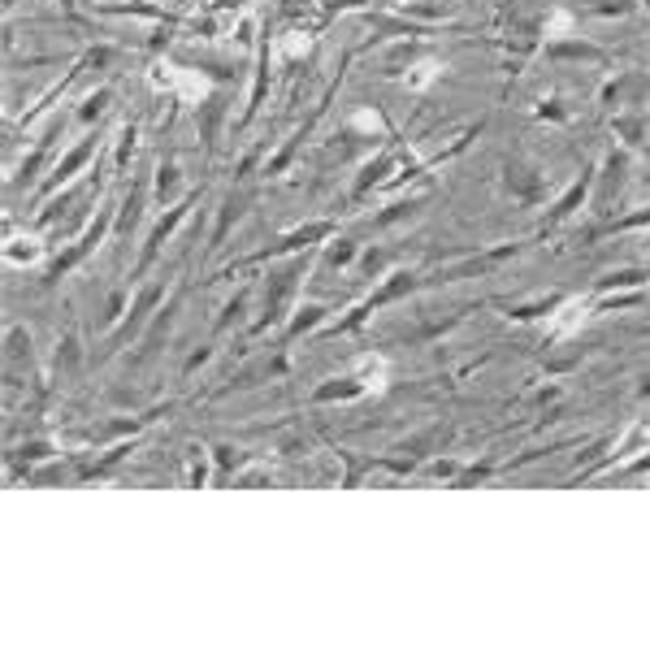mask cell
Segmentation results:
<instances>
[{"mask_svg":"<svg viewBox=\"0 0 650 650\" xmlns=\"http://www.w3.org/2000/svg\"><path fill=\"white\" fill-rule=\"evenodd\" d=\"M316 321H325V308H321V304H308V308H299V313L291 316V325H286V343H296L299 335H308Z\"/></svg>","mask_w":650,"mask_h":650,"instance_id":"cell-22","label":"cell"},{"mask_svg":"<svg viewBox=\"0 0 650 650\" xmlns=\"http://www.w3.org/2000/svg\"><path fill=\"white\" fill-rule=\"evenodd\" d=\"M126 308H131V304H126V286H121V291H113V296H109V308H104V330H113L121 316H126Z\"/></svg>","mask_w":650,"mask_h":650,"instance_id":"cell-27","label":"cell"},{"mask_svg":"<svg viewBox=\"0 0 650 650\" xmlns=\"http://www.w3.org/2000/svg\"><path fill=\"white\" fill-rule=\"evenodd\" d=\"M386 165H391V157H377L374 165H369V170H364V174L355 178L352 196H364V191H369V187H374V182H382V174H386Z\"/></svg>","mask_w":650,"mask_h":650,"instance_id":"cell-25","label":"cell"},{"mask_svg":"<svg viewBox=\"0 0 650 650\" xmlns=\"http://www.w3.org/2000/svg\"><path fill=\"white\" fill-rule=\"evenodd\" d=\"M503 174H508V187H512L520 199H538V187H542L538 170L520 165V160H508V165H503Z\"/></svg>","mask_w":650,"mask_h":650,"instance_id":"cell-14","label":"cell"},{"mask_svg":"<svg viewBox=\"0 0 650 650\" xmlns=\"http://www.w3.org/2000/svg\"><path fill=\"white\" fill-rule=\"evenodd\" d=\"M590 9H594V14H607V18H611V14H629L633 5H629V0H594Z\"/></svg>","mask_w":650,"mask_h":650,"instance_id":"cell-32","label":"cell"},{"mask_svg":"<svg viewBox=\"0 0 650 650\" xmlns=\"http://www.w3.org/2000/svg\"><path fill=\"white\" fill-rule=\"evenodd\" d=\"M551 57H590V61H598L603 53L590 48V44H559V48H551Z\"/></svg>","mask_w":650,"mask_h":650,"instance_id":"cell-29","label":"cell"},{"mask_svg":"<svg viewBox=\"0 0 650 650\" xmlns=\"http://www.w3.org/2000/svg\"><path fill=\"white\" fill-rule=\"evenodd\" d=\"M252 199H257V191L247 187V182H235L230 191H226V199H221V209H217V221H213V230H209V252H217L221 243H226V235L235 230L238 221H243V213L252 209Z\"/></svg>","mask_w":650,"mask_h":650,"instance_id":"cell-8","label":"cell"},{"mask_svg":"<svg viewBox=\"0 0 650 650\" xmlns=\"http://www.w3.org/2000/svg\"><path fill=\"white\" fill-rule=\"evenodd\" d=\"M438 74H442V70H438V61H421V65H416V74H408V87H412V92H425Z\"/></svg>","mask_w":650,"mask_h":650,"instance_id":"cell-26","label":"cell"},{"mask_svg":"<svg viewBox=\"0 0 650 650\" xmlns=\"http://www.w3.org/2000/svg\"><path fill=\"white\" fill-rule=\"evenodd\" d=\"M35 374V347H31V330L26 325H9L5 330V377Z\"/></svg>","mask_w":650,"mask_h":650,"instance_id":"cell-11","label":"cell"},{"mask_svg":"<svg viewBox=\"0 0 650 650\" xmlns=\"http://www.w3.org/2000/svg\"><path fill=\"white\" fill-rule=\"evenodd\" d=\"M40 460H57V447L48 442V438H31V442H22L18 451H14V464H40Z\"/></svg>","mask_w":650,"mask_h":650,"instance_id":"cell-20","label":"cell"},{"mask_svg":"<svg viewBox=\"0 0 650 650\" xmlns=\"http://www.w3.org/2000/svg\"><path fill=\"white\" fill-rule=\"evenodd\" d=\"M65 126H70V118L65 113H57V118H48V126H44V135L35 139V148L22 157V165L9 174V196H18L22 187H35L40 182V174H44V165L53 160V152H57V143H61V135H65Z\"/></svg>","mask_w":650,"mask_h":650,"instance_id":"cell-5","label":"cell"},{"mask_svg":"<svg viewBox=\"0 0 650 650\" xmlns=\"http://www.w3.org/2000/svg\"><path fill=\"white\" fill-rule=\"evenodd\" d=\"M96 152H100V135L92 131V135L79 139V143H74V148H70V152H65V157L48 170V178H44L40 187H35V196H31V209H44V204L57 196L61 187H70V182L79 178V170H87V160L96 157Z\"/></svg>","mask_w":650,"mask_h":650,"instance_id":"cell-6","label":"cell"},{"mask_svg":"<svg viewBox=\"0 0 650 650\" xmlns=\"http://www.w3.org/2000/svg\"><path fill=\"white\" fill-rule=\"evenodd\" d=\"M57 481H65V464L57 460H48V469H40V473H31V486H57Z\"/></svg>","mask_w":650,"mask_h":650,"instance_id":"cell-28","label":"cell"},{"mask_svg":"<svg viewBox=\"0 0 650 650\" xmlns=\"http://www.w3.org/2000/svg\"><path fill=\"white\" fill-rule=\"evenodd\" d=\"M182 196H187L182 191V165H178L174 152H160L157 165H152V199H157L160 209H170Z\"/></svg>","mask_w":650,"mask_h":650,"instance_id":"cell-12","label":"cell"},{"mask_svg":"<svg viewBox=\"0 0 650 650\" xmlns=\"http://www.w3.org/2000/svg\"><path fill=\"white\" fill-rule=\"evenodd\" d=\"M230 113V92H209V100L199 104V139H204V152L217 157V139H221V121Z\"/></svg>","mask_w":650,"mask_h":650,"instance_id":"cell-13","label":"cell"},{"mask_svg":"<svg viewBox=\"0 0 650 650\" xmlns=\"http://www.w3.org/2000/svg\"><path fill=\"white\" fill-rule=\"evenodd\" d=\"M182 296H187V286H174V291H170V299L157 308V316L148 321V330L139 335L135 352H131V369H143V364H152V360L165 352L170 330H174V321H178V308H182Z\"/></svg>","mask_w":650,"mask_h":650,"instance_id":"cell-7","label":"cell"},{"mask_svg":"<svg viewBox=\"0 0 650 650\" xmlns=\"http://www.w3.org/2000/svg\"><path fill=\"white\" fill-rule=\"evenodd\" d=\"M265 96H269V31H260L257 40V70H252V96H247V109L238 118V131H247L257 113L265 109Z\"/></svg>","mask_w":650,"mask_h":650,"instance_id":"cell-10","label":"cell"},{"mask_svg":"<svg viewBox=\"0 0 650 650\" xmlns=\"http://www.w3.org/2000/svg\"><path fill=\"white\" fill-rule=\"evenodd\" d=\"M139 148V126L135 121H121L118 131V152H113V174H126L131 170V157H135Z\"/></svg>","mask_w":650,"mask_h":650,"instance_id":"cell-18","label":"cell"},{"mask_svg":"<svg viewBox=\"0 0 650 650\" xmlns=\"http://www.w3.org/2000/svg\"><path fill=\"white\" fill-rule=\"evenodd\" d=\"M109 104H113V87H96V92H87L82 104L74 109V121H79V126H92V121H100L109 113Z\"/></svg>","mask_w":650,"mask_h":650,"instance_id":"cell-15","label":"cell"},{"mask_svg":"<svg viewBox=\"0 0 650 650\" xmlns=\"http://www.w3.org/2000/svg\"><path fill=\"white\" fill-rule=\"evenodd\" d=\"M209 451H213V464H217V481H226L230 473H238V469L247 464V455H238V447H226V442H221V447H209Z\"/></svg>","mask_w":650,"mask_h":650,"instance_id":"cell-21","label":"cell"},{"mask_svg":"<svg viewBox=\"0 0 650 650\" xmlns=\"http://www.w3.org/2000/svg\"><path fill=\"white\" fill-rule=\"evenodd\" d=\"M209 360H213V347H199V352H191V360L182 364V382H187V377H196V369H204Z\"/></svg>","mask_w":650,"mask_h":650,"instance_id":"cell-31","label":"cell"},{"mask_svg":"<svg viewBox=\"0 0 650 650\" xmlns=\"http://www.w3.org/2000/svg\"><path fill=\"white\" fill-rule=\"evenodd\" d=\"M53 364H57V374H74L82 364V347H79V330H65L57 338V355H53Z\"/></svg>","mask_w":650,"mask_h":650,"instance_id":"cell-17","label":"cell"},{"mask_svg":"<svg viewBox=\"0 0 650 650\" xmlns=\"http://www.w3.org/2000/svg\"><path fill=\"white\" fill-rule=\"evenodd\" d=\"M113 226H118V204L113 199H104L96 209V217H87V226H82V235L61 252V257H53V265L44 269V291H53V286H61V277H70L74 269H79L82 260H92L104 247V238L113 235Z\"/></svg>","mask_w":650,"mask_h":650,"instance_id":"cell-1","label":"cell"},{"mask_svg":"<svg viewBox=\"0 0 650 650\" xmlns=\"http://www.w3.org/2000/svg\"><path fill=\"white\" fill-rule=\"evenodd\" d=\"M40 257H44V243L35 235H18L5 243V260H9V265H35Z\"/></svg>","mask_w":650,"mask_h":650,"instance_id":"cell-16","label":"cell"},{"mask_svg":"<svg viewBox=\"0 0 650 650\" xmlns=\"http://www.w3.org/2000/svg\"><path fill=\"white\" fill-rule=\"evenodd\" d=\"M347 260H352V243H347V238H338L335 247L325 252V265H335V269H343Z\"/></svg>","mask_w":650,"mask_h":650,"instance_id":"cell-30","label":"cell"},{"mask_svg":"<svg viewBox=\"0 0 650 650\" xmlns=\"http://www.w3.org/2000/svg\"><path fill=\"white\" fill-rule=\"evenodd\" d=\"M152 196V187H148V178H131V187H126V196L118 199V226H113V235L121 243H131V235L139 230V221H143V204Z\"/></svg>","mask_w":650,"mask_h":650,"instance_id":"cell-9","label":"cell"},{"mask_svg":"<svg viewBox=\"0 0 650 650\" xmlns=\"http://www.w3.org/2000/svg\"><path fill=\"white\" fill-rule=\"evenodd\" d=\"M199 196H204V187H191L187 196L178 199V204H170L165 213L152 221V230H148V238H143V247H139V260L131 265V282H143V277L152 274V265L160 260V252H165V243L174 238V230L191 217V209L199 204Z\"/></svg>","mask_w":650,"mask_h":650,"instance_id":"cell-3","label":"cell"},{"mask_svg":"<svg viewBox=\"0 0 650 650\" xmlns=\"http://www.w3.org/2000/svg\"><path fill=\"white\" fill-rule=\"evenodd\" d=\"M165 291H170V277L160 274L157 282H143L135 291V299H131V308H126V316H121L118 325L109 330V338H104V352L96 355V364H104V360H113L118 352H126V347H135L139 335L148 330V321L157 316V308L165 304Z\"/></svg>","mask_w":650,"mask_h":650,"instance_id":"cell-2","label":"cell"},{"mask_svg":"<svg viewBox=\"0 0 650 650\" xmlns=\"http://www.w3.org/2000/svg\"><path fill=\"white\" fill-rule=\"evenodd\" d=\"M247 299H252V291L247 286H238L235 296L226 299V308H221V316H217V325H213V335H226L235 321H243V313H247Z\"/></svg>","mask_w":650,"mask_h":650,"instance_id":"cell-19","label":"cell"},{"mask_svg":"<svg viewBox=\"0 0 650 650\" xmlns=\"http://www.w3.org/2000/svg\"><path fill=\"white\" fill-rule=\"evenodd\" d=\"M304 274H308V260H299V257L291 260V265H282L277 274H269V282H265V304H260V316L252 321V335L277 330V325L286 321V313H291V299H296Z\"/></svg>","mask_w":650,"mask_h":650,"instance_id":"cell-4","label":"cell"},{"mask_svg":"<svg viewBox=\"0 0 650 650\" xmlns=\"http://www.w3.org/2000/svg\"><path fill=\"white\" fill-rule=\"evenodd\" d=\"M586 187H590V178H581V182H572V187H568V196H564V199H559V204H555V213H551V226H555V221H564V217H572V213H577V204L586 199Z\"/></svg>","mask_w":650,"mask_h":650,"instance_id":"cell-24","label":"cell"},{"mask_svg":"<svg viewBox=\"0 0 650 650\" xmlns=\"http://www.w3.org/2000/svg\"><path fill=\"white\" fill-rule=\"evenodd\" d=\"M209 460H213V451L191 447V460H187V486H209Z\"/></svg>","mask_w":650,"mask_h":650,"instance_id":"cell-23","label":"cell"}]
</instances>
